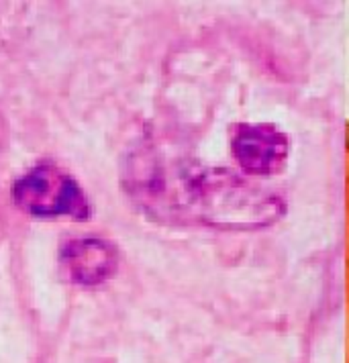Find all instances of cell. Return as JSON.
Segmentation results:
<instances>
[{
    "label": "cell",
    "instance_id": "obj_3",
    "mask_svg": "<svg viewBox=\"0 0 349 363\" xmlns=\"http://www.w3.org/2000/svg\"><path fill=\"white\" fill-rule=\"evenodd\" d=\"M288 149V137L272 125H239L231 139L233 155L250 176H272L282 172Z\"/></svg>",
    "mask_w": 349,
    "mask_h": 363
},
{
    "label": "cell",
    "instance_id": "obj_2",
    "mask_svg": "<svg viewBox=\"0 0 349 363\" xmlns=\"http://www.w3.org/2000/svg\"><path fill=\"white\" fill-rule=\"evenodd\" d=\"M13 202L35 218H88L90 202L82 186L60 165L43 162L13 184Z\"/></svg>",
    "mask_w": 349,
    "mask_h": 363
},
{
    "label": "cell",
    "instance_id": "obj_4",
    "mask_svg": "<svg viewBox=\"0 0 349 363\" xmlns=\"http://www.w3.org/2000/svg\"><path fill=\"white\" fill-rule=\"evenodd\" d=\"M60 264L66 276L80 286H96L111 280L118 265V253L113 243L100 237L70 239L62 245Z\"/></svg>",
    "mask_w": 349,
    "mask_h": 363
},
{
    "label": "cell",
    "instance_id": "obj_1",
    "mask_svg": "<svg viewBox=\"0 0 349 363\" xmlns=\"http://www.w3.org/2000/svg\"><path fill=\"white\" fill-rule=\"evenodd\" d=\"M127 190L151 216L216 229H262L284 215V200L223 167L139 155Z\"/></svg>",
    "mask_w": 349,
    "mask_h": 363
}]
</instances>
